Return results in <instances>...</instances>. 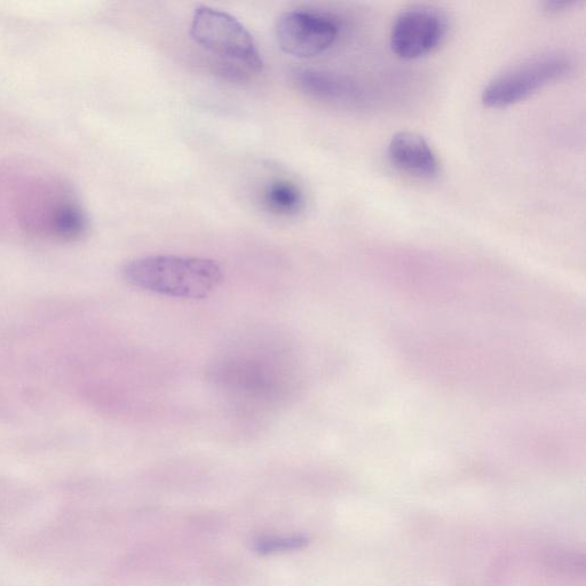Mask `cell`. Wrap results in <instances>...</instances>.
I'll list each match as a JSON object with an SVG mask.
<instances>
[{
  "label": "cell",
  "mask_w": 586,
  "mask_h": 586,
  "mask_svg": "<svg viewBox=\"0 0 586 586\" xmlns=\"http://www.w3.org/2000/svg\"><path fill=\"white\" fill-rule=\"evenodd\" d=\"M123 277L132 287L166 297L203 299L224 279L215 260L172 255H153L129 261Z\"/></svg>",
  "instance_id": "6da1fadb"
},
{
  "label": "cell",
  "mask_w": 586,
  "mask_h": 586,
  "mask_svg": "<svg viewBox=\"0 0 586 586\" xmlns=\"http://www.w3.org/2000/svg\"><path fill=\"white\" fill-rule=\"evenodd\" d=\"M190 35L205 50L226 60L228 65L249 71L263 70L264 61L249 30L233 15L200 6L194 12Z\"/></svg>",
  "instance_id": "7a4b0ae2"
},
{
  "label": "cell",
  "mask_w": 586,
  "mask_h": 586,
  "mask_svg": "<svg viewBox=\"0 0 586 586\" xmlns=\"http://www.w3.org/2000/svg\"><path fill=\"white\" fill-rule=\"evenodd\" d=\"M572 68L573 62L566 54L551 52L537 55L493 78L482 91V104L488 108L512 106L543 87L560 81Z\"/></svg>",
  "instance_id": "3957f363"
},
{
  "label": "cell",
  "mask_w": 586,
  "mask_h": 586,
  "mask_svg": "<svg viewBox=\"0 0 586 586\" xmlns=\"http://www.w3.org/2000/svg\"><path fill=\"white\" fill-rule=\"evenodd\" d=\"M22 203V223L27 231L61 242H74L86 234L89 218L73 196L60 188H37Z\"/></svg>",
  "instance_id": "277c9868"
},
{
  "label": "cell",
  "mask_w": 586,
  "mask_h": 586,
  "mask_svg": "<svg viewBox=\"0 0 586 586\" xmlns=\"http://www.w3.org/2000/svg\"><path fill=\"white\" fill-rule=\"evenodd\" d=\"M277 43L284 53L298 59L314 58L336 42L339 25L331 15L313 11H291L276 22Z\"/></svg>",
  "instance_id": "5b68a950"
},
{
  "label": "cell",
  "mask_w": 586,
  "mask_h": 586,
  "mask_svg": "<svg viewBox=\"0 0 586 586\" xmlns=\"http://www.w3.org/2000/svg\"><path fill=\"white\" fill-rule=\"evenodd\" d=\"M447 20L431 7L415 6L399 14L391 30L392 51L402 59L433 52L446 38Z\"/></svg>",
  "instance_id": "8992f818"
},
{
  "label": "cell",
  "mask_w": 586,
  "mask_h": 586,
  "mask_svg": "<svg viewBox=\"0 0 586 586\" xmlns=\"http://www.w3.org/2000/svg\"><path fill=\"white\" fill-rule=\"evenodd\" d=\"M297 89L316 101L345 109H358L366 104L361 86L351 77L320 69H298L292 74Z\"/></svg>",
  "instance_id": "52a82bcc"
},
{
  "label": "cell",
  "mask_w": 586,
  "mask_h": 586,
  "mask_svg": "<svg viewBox=\"0 0 586 586\" xmlns=\"http://www.w3.org/2000/svg\"><path fill=\"white\" fill-rule=\"evenodd\" d=\"M388 158L398 170L421 179L437 178L441 163L422 136L414 132H400L391 139L387 150Z\"/></svg>",
  "instance_id": "ba28073f"
},
{
  "label": "cell",
  "mask_w": 586,
  "mask_h": 586,
  "mask_svg": "<svg viewBox=\"0 0 586 586\" xmlns=\"http://www.w3.org/2000/svg\"><path fill=\"white\" fill-rule=\"evenodd\" d=\"M265 203L277 215H295L303 207L304 199L296 185L289 181H275L265 192Z\"/></svg>",
  "instance_id": "9c48e42d"
},
{
  "label": "cell",
  "mask_w": 586,
  "mask_h": 586,
  "mask_svg": "<svg viewBox=\"0 0 586 586\" xmlns=\"http://www.w3.org/2000/svg\"><path fill=\"white\" fill-rule=\"evenodd\" d=\"M308 543V538L303 535L293 536H268L261 537L255 543V549L260 554L275 553L302 549Z\"/></svg>",
  "instance_id": "30bf717a"
},
{
  "label": "cell",
  "mask_w": 586,
  "mask_h": 586,
  "mask_svg": "<svg viewBox=\"0 0 586 586\" xmlns=\"http://www.w3.org/2000/svg\"><path fill=\"white\" fill-rule=\"evenodd\" d=\"M574 5L572 2H558V0H554V2H545L544 9L550 13L552 12H559L568 9V7Z\"/></svg>",
  "instance_id": "8fae6325"
}]
</instances>
